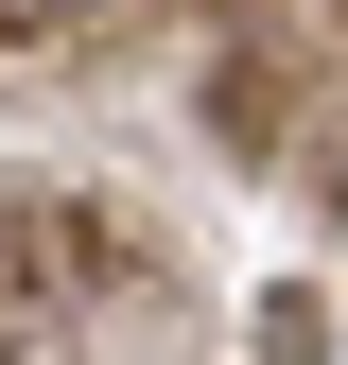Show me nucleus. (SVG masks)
<instances>
[{"label": "nucleus", "instance_id": "obj_1", "mask_svg": "<svg viewBox=\"0 0 348 365\" xmlns=\"http://www.w3.org/2000/svg\"><path fill=\"white\" fill-rule=\"evenodd\" d=\"M70 18H105V0H0V35H70Z\"/></svg>", "mask_w": 348, "mask_h": 365}]
</instances>
